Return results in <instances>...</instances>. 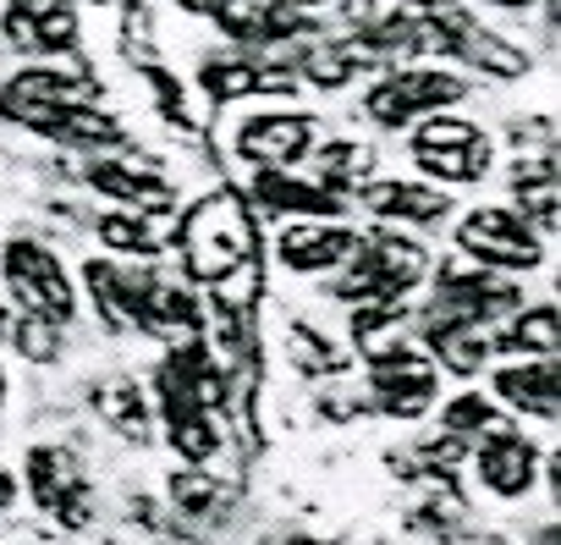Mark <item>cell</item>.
Wrapping results in <instances>:
<instances>
[{
	"instance_id": "obj_1",
	"label": "cell",
	"mask_w": 561,
	"mask_h": 545,
	"mask_svg": "<svg viewBox=\"0 0 561 545\" xmlns=\"http://www.w3.org/2000/svg\"><path fill=\"white\" fill-rule=\"evenodd\" d=\"M259 253V237H253V215L248 204L231 193V188H215L204 193L187 215H182V259L198 282H215L226 276L231 264L253 259Z\"/></svg>"
},
{
	"instance_id": "obj_29",
	"label": "cell",
	"mask_w": 561,
	"mask_h": 545,
	"mask_svg": "<svg viewBox=\"0 0 561 545\" xmlns=\"http://www.w3.org/2000/svg\"><path fill=\"white\" fill-rule=\"evenodd\" d=\"M7 391H12V386H7V370H0V408H7Z\"/></svg>"
},
{
	"instance_id": "obj_17",
	"label": "cell",
	"mask_w": 561,
	"mask_h": 545,
	"mask_svg": "<svg viewBox=\"0 0 561 545\" xmlns=\"http://www.w3.org/2000/svg\"><path fill=\"white\" fill-rule=\"evenodd\" d=\"M89 182L100 188V193H111V198H127L133 209H171L176 204V193L160 182V177H149V171H138V166H127V160H100V166H89Z\"/></svg>"
},
{
	"instance_id": "obj_15",
	"label": "cell",
	"mask_w": 561,
	"mask_h": 545,
	"mask_svg": "<svg viewBox=\"0 0 561 545\" xmlns=\"http://www.w3.org/2000/svg\"><path fill=\"white\" fill-rule=\"evenodd\" d=\"M28 485H34V501L45 512H67V518H83V479H78V463L61 452V446H34L28 452Z\"/></svg>"
},
{
	"instance_id": "obj_13",
	"label": "cell",
	"mask_w": 561,
	"mask_h": 545,
	"mask_svg": "<svg viewBox=\"0 0 561 545\" xmlns=\"http://www.w3.org/2000/svg\"><path fill=\"white\" fill-rule=\"evenodd\" d=\"M7 39L18 50L50 56V50H72L78 45V18L61 7V0H18L7 12Z\"/></svg>"
},
{
	"instance_id": "obj_6",
	"label": "cell",
	"mask_w": 561,
	"mask_h": 545,
	"mask_svg": "<svg viewBox=\"0 0 561 545\" xmlns=\"http://www.w3.org/2000/svg\"><path fill=\"white\" fill-rule=\"evenodd\" d=\"M457 242L484 264V270H534L545 259L539 231L517 209H473L457 231Z\"/></svg>"
},
{
	"instance_id": "obj_25",
	"label": "cell",
	"mask_w": 561,
	"mask_h": 545,
	"mask_svg": "<svg viewBox=\"0 0 561 545\" xmlns=\"http://www.w3.org/2000/svg\"><path fill=\"white\" fill-rule=\"evenodd\" d=\"M484 424H495V408L484 402V397H457L451 408H446V430H457V435H479Z\"/></svg>"
},
{
	"instance_id": "obj_20",
	"label": "cell",
	"mask_w": 561,
	"mask_h": 545,
	"mask_svg": "<svg viewBox=\"0 0 561 545\" xmlns=\"http://www.w3.org/2000/svg\"><path fill=\"white\" fill-rule=\"evenodd\" d=\"M430 342H435V359L451 375H479L484 359H490V331L484 326H430Z\"/></svg>"
},
{
	"instance_id": "obj_8",
	"label": "cell",
	"mask_w": 561,
	"mask_h": 545,
	"mask_svg": "<svg viewBox=\"0 0 561 545\" xmlns=\"http://www.w3.org/2000/svg\"><path fill=\"white\" fill-rule=\"evenodd\" d=\"M369 386H375V402H380L391 419H419V413L435 402L440 375H435V364H430L424 353H413V348L402 342V348L369 359Z\"/></svg>"
},
{
	"instance_id": "obj_2",
	"label": "cell",
	"mask_w": 561,
	"mask_h": 545,
	"mask_svg": "<svg viewBox=\"0 0 561 545\" xmlns=\"http://www.w3.org/2000/svg\"><path fill=\"white\" fill-rule=\"evenodd\" d=\"M430 270V253L419 242H408L402 231H369L358 237V248L347 253V282L342 298L358 304H397L402 293H413Z\"/></svg>"
},
{
	"instance_id": "obj_18",
	"label": "cell",
	"mask_w": 561,
	"mask_h": 545,
	"mask_svg": "<svg viewBox=\"0 0 561 545\" xmlns=\"http://www.w3.org/2000/svg\"><path fill=\"white\" fill-rule=\"evenodd\" d=\"M204 89L215 100H248V94H293V78L287 72H270V67H253V61H209L204 72Z\"/></svg>"
},
{
	"instance_id": "obj_28",
	"label": "cell",
	"mask_w": 561,
	"mask_h": 545,
	"mask_svg": "<svg viewBox=\"0 0 561 545\" xmlns=\"http://www.w3.org/2000/svg\"><path fill=\"white\" fill-rule=\"evenodd\" d=\"M484 7H495V12H528V7H539V0H484ZM550 7V0H545Z\"/></svg>"
},
{
	"instance_id": "obj_26",
	"label": "cell",
	"mask_w": 561,
	"mask_h": 545,
	"mask_svg": "<svg viewBox=\"0 0 561 545\" xmlns=\"http://www.w3.org/2000/svg\"><path fill=\"white\" fill-rule=\"evenodd\" d=\"M209 496H215V485H209V479H176V501H182V507H193V512H198V507H209Z\"/></svg>"
},
{
	"instance_id": "obj_21",
	"label": "cell",
	"mask_w": 561,
	"mask_h": 545,
	"mask_svg": "<svg viewBox=\"0 0 561 545\" xmlns=\"http://www.w3.org/2000/svg\"><path fill=\"white\" fill-rule=\"evenodd\" d=\"M490 348H512V353H539V359H550V353H556V304L523 309L501 337H490Z\"/></svg>"
},
{
	"instance_id": "obj_11",
	"label": "cell",
	"mask_w": 561,
	"mask_h": 545,
	"mask_svg": "<svg viewBox=\"0 0 561 545\" xmlns=\"http://www.w3.org/2000/svg\"><path fill=\"white\" fill-rule=\"evenodd\" d=\"M83 100H94V89L83 78H67V72H18L7 89H0V116L34 127L39 116H50L61 105H83Z\"/></svg>"
},
{
	"instance_id": "obj_30",
	"label": "cell",
	"mask_w": 561,
	"mask_h": 545,
	"mask_svg": "<svg viewBox=\"0 0 561 545\" xmlns=\"http://www.w3.org/2000/svg\"><path fill=\"white\" fill-rule=\"evenodd\" d=\"M293 7H325V0H293Z\"/></svg>"
},
{
	"instance_id": "obj_9",
	"label": "cell",
	"mask_w": 561,
	"mask_h": 545,
	"mask_svg": "<svg viewBox=\"0 0 561 545\" xmlns=\"http://www.w3.org/2000/svg\"><path fill=\"white\" fill-rule=\"evenodd\" d=\"M353 248H358V231L342 226L336 215H320V220L304 215L298 226H287V231H280V242H275L280 264L298 270V276H325V270L347 264Z\"/></svg>"
},
{
	"instance_id": "obj_5",
	"label": "cell",
	"mask_w": 561,
	"mask_h": 545,
	"mask_svg": "<svg viewBox=\"0 0 561 545\" xmlns=\"http://www.w3.org/2000/svg\"><path fill=\"white\" fill-rule=\"evenodd\" d=\"M462 94H468L462 78H451V72H440V67H408V72L380 78V83L364 94V111H369V122H380V127H408V122H419V116H435V111L457 105Z\"/></svg>"
},
{
	"instance_id": "obj_24",
	"label": "cell",
	"mask_w": 561,
	"mask_h": 545,
	"mask_svg": "<svg viewBox=\"0 0 561 545\" xmlns=\"http://www.w3.org/2000/svg\"><path fill=\"white\" fill-rule=\"evenodd\" d=\"M100 242L116 248V253H154L160 248V237L149 231L144 215H105L100 220Z\"/></svg>"
},
{
	"instance_id": "obj_19",
	"label": "cell",
	"mask_w": 561,
	"mask_h": 545,
	"mask_svg": "<svg viewBox=\"0 0 561 545\" xmlns=\"http://www.w3.org/2000/svg\"><path fill=\"white\" fill-rule=\"evenodd\" d=\"M94 408H100V419H105L116 435H127V441H149V402H144V391H138L133 375H111V381H100V386H94Z\"/></svg>"
},
{
	"instance_id": "obj_3",
	"label": "cell",
	"mask_w": 561,
	"mask_h": 545,
	"mask_svg": "<svg viewBox=\"0 0 561 545\" xmlns=\"http://www.w3.org/2000/svg\"><path fill=\"white\" fill-rule=\"evenodd\" d=\"M0 276H7V293L28 309V315H45L56 326H67L78 315V293L67 282L61 259L34 242V237H12L7 248H0Z\"/></svg>"
},
{
	"instance_id": "obj_10",
	"label": "cell",
	"mask_w": 561,
	"mask_h": 545,
	"mask_svg": "<svg viewBox=\"0 0 561 545\" xmlns=\"http://www.w3.org/2000/svg\"><path fill=\"white\" fill-rule=\"evenodd\" d=\"M314 149V116L304 111H264L237 127V155L253 166H298Z\"/></svg>"
},
{
	"instance_id": "obj_16",
	"label": "cell",
	"mask_w": 561,
	"mask_h": 545,
	"mask_svg": "<svg viewBox=\"0 0 561 545\" xmlns=\"http://www.w3.org/2000/svg\"><path fill=\"white\" fill-rule=\"evenodd\" d=\"M259 204L275 215H342V198L331 188H314L304 177H287V166H259Z\"/></svg>"
},
{
	"instance_id": "obj_27",
	"label": "cell",
	"mask_w": 561,
	"mask_h": 545,
	"mask_svg": "<svg viewBox=\"0 0 561 545\" xmlns=\"http://www.w3.org/2000/svg\"><path fill=\"white\" fill-rule=\"evenodd\" d=\"M12 501H18V479L0 468V512H12Z\"/></svg>"
},
{
	"instance_id": "obj_7",
	"label": "cell",
	"mask_w": 561,
	"mask_h": 545,
	"mask_svg": "<svg viewBox=\"0 0 561 545\" xmlns=\"http://www.w3.org/2000/svg\"><path fill=\"white\" fill-rule=\"evenodd\" d=\"M473 468H479V479H484L490 496H501V501H523V496L534 490V479H539V446H534L528 435H517L506 419H495V424L479 430Z\"/></svg>"
},
{
	"instance_id": "obj_22",
	"label": "cell",
	"mask_w": 561,
	"mask_h": 545,
	"mask_svg": "<svg viewBox=\"0 0 561 545\" xmlns=\"http://www.w3.org/2000/svg\"><path fill=\"white\" fill-rule=\"evenodd\" d=\"M0 337H12V348H18L28 364H50V359L61 353V326L45 320V315H28V309H23L18 326H7V315H0Z\"/></svg>"
},
{
	"instance_id": "obj_14",
	"label": "cell",
	"mask_w": 561,
	"mask_h": 545,
	"mask_svg": "<svg viewBox=\"0 0 561 545\" xmlns=\"http://www.w3.org/2000/svg\"><path fill=\"white\" fill-rule=\"evenodd\" d=\"M364 204L380 220H408V226H440L451 215V193L424 188V182H375V188H364Z\"/></svg>"
},
{
	"instance_id": "obj_12",
	"label": "cell",
	"mask_w": 561,
	"mask_h": 545,
	"mask_svg": "<svg viewBox=\"0 0 561 545\" xmlns=\"http://www.w3.org/2000/svg\"><path fill=\"white\" fill-rule=\"evenodd\" d=\"M490 391L512 408V413H528V419H556V402H561V370H556V353L550 359H534L528 364H512V370H495L490 375Z\"/></svg>"
},
{
	"instance_id": "obj_23",
	"label": "cell",
	"mask_w": 561,
	"mask_h": 545,
	"mask_svg": "<svg viewBox=\"0 0 561 545\" xmlns=\"http://www.w3.org/2000/svg\"><path fill=\"white\" fill-rule=\"evenodd\" d=\"M369 149L364 144H325L320 155H314V177H320V188H358V177L369 171Z\"/></svg>"
},
{
	"instance_id": "obj_4",
	"label": "cell",
	"mask_w": 561,
	"mask_h": 545,
	"mask_svg": "<svg viewBox=\"0 0 561 545\" xmlns=\"http://www.w3.org/2000/svg\"><path fill=\"white\" fill-rule=\"evenodd\" d=\"M413 166L424 171V177H435V182H479L484 171H490V160H495V149H490V138L473 127V122H462V116H446V111H435L430 122H419L413 127Z\"/></svg>"
}]
</instances>
